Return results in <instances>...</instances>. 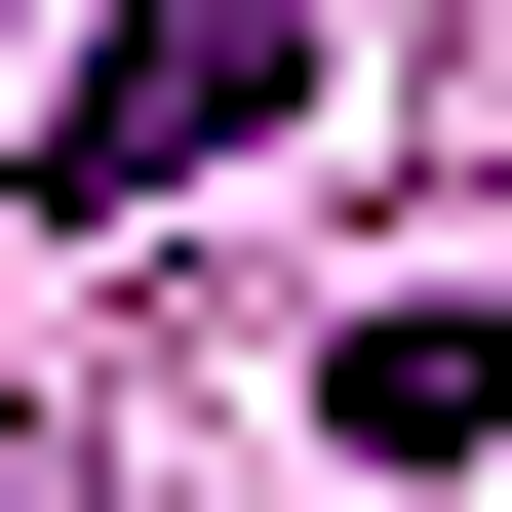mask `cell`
I'll list each match as a JSON object with an SVG mask.
<instances>
[{
  "label": "cell",
  "mask_w": 512,
  "mask_h": 512,
  "mask_svg": "<svg viewBox=\"0 0 512 512\" xmlns=\"http://www.w3.org/2000/svg\"><path fill=\"white\" fill-rule=\"evenodd\" d=\"M276 119H316V0H79V79H40V237H119V197L276 158Z\"/></svg>",
  "instance_id": "cell-1"
},
{
  "label": "cell",
  "mask_w": 512,
  "mask_h": 512,
  "mask_svg": "<svg viewBox=\"0 0 512 512\" xmlns=\"http://www.w3.org/2000/svg\"><path fill=\"white\" fill-rule=\"evenodd\" d=\"M316 434H355V473H473V434H512V316H473V276H394V316L316 355Z\"/></svg>",
  "instance_id": "cell-2"
}]
</instances>
